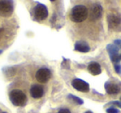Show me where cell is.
<instances>
[{
    "instance_id": "16",
    "label": "cell",
    "mask_w": 121,
    "mask_h": 113,
    "mask_svg": "<svg viewBox=\"0 0 121 113\" xmlns=\"http://www.w3.org/2000/svg\"><path fill=\"white\" fill-rule=\"evenodd\" d=\"M114 69H115L117 73H121V65L119 64H115L114 65Z\"/></svg>"
},
{
    "instance_id": "6",
    "label": "cell",
    "mask_w": 121,
    "mask_h": 113,
    "mask_svg": "<svg viewBox=\"0 0 121 113\" xmlns=\"http://www.w3.org/2000/svg\"><path fill=\"white\" fill-rule=\"evenodd\" d=\"M71 85L75 89L79 92H82V93H87L90 90L89 83H87L82 79H79V78H76L73 80Z\"/></svg>"
},
{
    "instance_id": "8",
    "label": "cell",
    "mask_w": 121,
    "mask_h": 113,
    "mask_svg": "<svg viewBox=\"0 0 121 113\" xmlns=\"http://www.w3.org/2000/svg\"><path fill=\"white\" fill-rule=\"evenodd\" d=\"M102 15V7L99 4H95L91 11V20H97Z\"/></svg>"
},
{
    "instance_id": "15",
    "label": "cell",
    "mask_w": 121,
    "mask_h": 113,
    "mask_svg": "<svg viewBox=\"0 0 121 113\" xmlns=\"http://www.w3.org/2000/svg\"><path fill=\"white\" fill-rule=\"evenodd\" d=\"M106 111H107L108 113H119V110L116 109V108H114V107L108 108V109L106 110Z\"/></svg>"
},
{
    "instance_id": "17",
    "label": "cell",
    "mask_w": 121,
    "mask_h": 113,
    "mask_svg": "<svg viewBox=\"0 0 121 113\" xmlns=\"http://www.w3.org/2000/svg\"><path fill=\"white\" fill-rule=\"evenodd\" d=\"M58 113H71V111L68 109H66V108H63V109H60L58 111Z\"/></svg>"
},
{
    "instance_id": "7",
    "label": "cell",
    "mask_w": 121,
    "mask_h": 113,
    "mask_svg": "<svg viewBox=\"0 0 121 113\" xmlns=\"http://www.w3.org/2000/svg\"><path fill=\"white\" fill-rule=\"evenodd\" d=\"M30 94L35 99L37 98H41L44 94V89L41 85L38 84H34L32 86L30 89Z\"/></svg>"
},
{
    "instance_id": "23",
    "label": "cell",
    "mask_w": 121,
    "mask_h": 113,
    "mask_svg": "<svg viewBox=\"0 0 121 113\" xmlns=\"http://www.w3.org/2000/svg\"><path fill=\"white\" fill-rule=\"evenodd\" d=\"M120 46H121V44H120Z\"/></svg>"
},
{
    "instance_id": "11",
    "label": "cell",
    "mask_w": 121,
    "mask_h": 113,
    "mask_svg": "<svg viewBox=\"0 0 121 113\" xmlns=\"http://www.w3.org/2000/svg\"><path fill=\"white\" fill-rule=\"evenodd\" d=\"M105 90L109 94H117L119 93V87L115 83H105Z\"/></svg>"
},
{
    "instance_id": "18",
    "label": "cell",
    "mask_w": 121,
    "mask_h": 113,
    "mask_svg": "<svg viewBox=\"0 0 121 113\" xmlns=\"http://www.w3.org/2000/svg\"><path fill=\"white\" fill-rule=\"evenodd\" d=\"M113 104L116 105V106H119V107H121V102L120 101H114V102H113Z\"/></svg>"
},
{
    "instance_id": "3",
    "label": "cell",
    "mask_w": 121,
    "mask_h": 113,
    "mask_svg": "<svg viewBox=\"0 0 121 113\" xmlns=\"http://www.w3.org/2000/svg\"><path fill=\"white\" fill-rule=\"evenodd\" d=\"M13 12V0H1L0 1V15L3 17H9Z\"/></svg>"
},
{
    "instance_id": "22",
    "label": "cell",
    "mask_w": 121,
    "mask_h": 113,
    "mask_svg": "<svg viewBox=\"0 0 121 113\" xmlns=\"http://www.w3.org/2000/svg\"><path fill=\"white\" fill-rule=\"evenodd\" d=\"M3 113H6V112H3Z\"/></svg>"
},
{
    "instance_id": "1",
    "label": "cell",
    "mask_w": 121,
    "mask_h": 113,
    "mask_svg": "<svg viewBox=\"0 0 121 113\" xmlns=\"http://www.w3.org/2000/svg\"><path fill=\"white\" fill-rule=\"evenodd\" d=\"M88 10L83 5H76L71 12V19L74 22H82L87 18Z\"/></svg>"
},
{
    "instance_id": "10",
    "label": "cell",
    "mask_w": 121,
    "mask_h": 113,
    "mask_svg": "<svg viewBox=\"0 0 121 113\" xmlns=\"http://www.w3.org/2000/svg\"><path fill=\"white\" fill-rule=\"evenodd\" d=\"M75 50H77L79 52H82V53H86L89 52L91 48H90L89 45L85 41H77L75 45Z\"/></svg>"
},
{
    "instance_id": "21",
    "label": "cell",
    "mask_w": 121,
    "mask_h": 113,
    "mask_svg": "<svg viewBox=\"0 0 121 113\" xmlns=\"http://www.w3.org/2000/svg\"><path fill=\"white\" fill-rule=\"evenodd\" d=\"M50 1H52H52H55V0H50Z\"/></svg>"
},
{
    "instance_id": "24",
    "label": "cell",
    "mask_w": 121,
    "mask_h": 113,
    "mask_svg": "<svg viewBox=\"0 0 121 113\" xmlns=\"http://www.w3.org/2000/svg\"><path fill=\"white\" fill-rule=\"evenodd\" d=\"M120 100H121V97H120Z\"/></svg>"
},
{
    "instance_id": "13",
    "label": "cell",
    "mask_w": 121,
    "mask_h": 113,
    "mask_svg": "<svg viewBox=\"0 0 121 113\" xmlns=\"http://www.w3.org/2000/svg\"><path fill=\"white\" fill-rule=\"evenodd\" d=\"M107 50L109 52V55L113 56V55H118V51H119V49L115 45H109L107 46Z\"/></svg>"
},
{
    "instance_id": "12",
    "label": "cell",
    "mask_w": 121,
    "mask_h": 113,
    "mask_svg": "<svg viewBox=\"0 0 121 113\" xmlns=\"http://www.w3.org/2000/svg\"><path fill=\"white\" fill-rule=\"evenodd\" d=\"M108 23H109V27L110 28H114L116 27L119 23H120L121 20L119 17L114 15V14H110L108 17Z\"/></svg>"
},
{
    "instance_id": "5",
    "label": "cell",
    "mask_w": 121,
    "mask_h": 113,
    "mask_svg": "<svg viewBox=\"0 0 121 113\" xmlns=\"http://www.w3.org/2000/svg\"><path fill=\"white\" fill-rule=\"evenodd\" d=\"M36 78L39 83H47L51 78V71L47 68H42L36 73Z\"/></svg>"
},
{
    "instance_id": "9",
    "label": "cell",
    "mask_w": 121,
    "mask_h": 113,
    "mask_svg": "<svg viewBox=\"0 0 121 113\" xmlns=\"http://www.w3.org/2000/svg\"><path fill=\"white\" fill-rule=\"evenodd\" d=\"M88 70L93 75H99L101 73V67L99 64L96 62H92L88 65Z\"/></svg>"
},
{
    "instance_id": "14",
    "label": "cell",
    "mask_w": 121,
    "mask_h": 113,
    "mask_svg": "<svg viewBox=\"0 0 121 113\" xmlns=\"http://www.w3.org/2000/svg\"><path fill=\"white\" fill-rule=\"evenodd\" d=\"M68 98H71V99H72L73 101H76L77 104H83L82 99L77 97H75V96H73V95H69V96H68Z\"/></svg>"
},
{
    "instance_id": "4",
    "label": "cell",
    "mask_w": 121,
    "mask_h": 113,
    "mask_svg": "<svg viewBox=\"0 0 121 113\" xmlns=\"http://www.w3.org/2000/svg\"><path fill=\"white\" fill-rule=\"evenodd\" d=\"M34 17L37 21H43L48 16V10L47 8L44 4H38L34 8Z\"/></svg>"
},
{
    "instance_id": "19",
    "label": "cell",
    "mask_w": 121,
    "mask_h": 113,
    "mask_svg": "<svg viewBox=\"0 0 121 113\" xmlns=\"http://www.w3.org/2000/svg\"><path fill=\"white\" fill-rule=\"evenodd\" d=\"M86 113H92V112H91V111H86Z\"/></svg>"
},
{
    "instance_id": "20",
    "label": "cell",
    "mask_w": 121,
    "mask_h": 113,
    "mask_svg": "<svg viewBox=\"0 0 121 113\" xmlns=\"http://www.w3.org/2000/svg\"><path fill=\"white\" fill-rule=\"evenodd\" d=\"M0 54H2V50H0Z\"/></svg>"
},
{
    "instance_id": "2",
    "label": "cell",
    "mask_w": 121,
    "mask_h": 113,
    "mask_svg": "<svg viewBox=\"0 0 121 113\" xmlns=\"http://www.w3.org/2000/svg\"><path fill=\"white\" fill-rule=\"evenodd\" d=\"M9 98L13 105L16 106H24L27 101L26 94L19 89H14L11 91L9 94Z\"/></svg>"
}]
</instances>
